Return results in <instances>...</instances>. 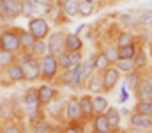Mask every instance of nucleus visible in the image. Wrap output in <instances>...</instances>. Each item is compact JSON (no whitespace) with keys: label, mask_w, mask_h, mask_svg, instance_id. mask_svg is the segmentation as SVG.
Wrapping results in <instances>:
<instances>
[{"label":"nucleus","mask_w":152,"mask_h":133,"mask_svg":"<svg viewBox=\"0 0 152 133\" xmlns=\"http://www.w3.org/2000/svg\"><path fill=\"white\" fill-rule=\"evenodd\" d=\"M18 60L21 62L23 73H25V82L34 84L41 80V64L39 59L32 57V53L28 50H20L18 51Z\"/></svg>","instance_id":"1"},{"label":"nucleus","mask_w":152,"mask_h":133,"mask_svg":"<svg viewBox=\"0 0 152 133\" xmlns=\"http://www.w3.org/2000/svg\"><path fill=\"white\" fill-rule=\"evenodd\" d=\"M39 64H41V82H50L53 84L60 73V66H58V60H57V55L53 53H44L41 59H39Z\"/></svg>","instance_id":"2"},{"label":"nucleus","mask_w":152,"mask_h":133,"mask_svg":"<svg viewBox=\"0 0 152 133\" xmlns=\"http://www.w3.org/2000/svg\"><path fill=\"white\" fill-rule=\"evenodd\" d=\"M44 115L55 123V124H66V99H62L60 96H57L55 99L48 101L46 105H42Z\"/></svg>","instance_id":"3"},{"label":"nucleus","mask_w":152,"mask_h":133,"mask_svg":"<svg viewBox=\"0 0 152 133\" xmlns=\"http://www.w3.org/2000/svg\"><path fill=\"white\" fill-rule=\"evenodd\" d=\"M0 50L12 51V53H18L21 50L20 29L18 27H7V29L0 30Z\"/></svg>","instance_id":"4"},{"label":"nucleus","mask_w":152,"mask_h":133,"mask_svg":"<svg viewBox=\"0 0 152 133\" xmlns=\"http://www.w3.org/2000/svg\"><path fill=\"white\" fill-rule=\"evenodd\" d=\"M2 4H4V9H2L0 21L11 23L21 16V0H2Z\"/></svg>","instance_id":"5"},{"label":"nucleus","mask_w":152,"mask_h":133,"mask_svg":"<svg viewBox=\"0 0 152 133\" xmlns=\"http://www.w3.org/2000/svg\"><path fill=\"white\" fill-rule=\"evenodd\" d=\"M28 30L36 36V39H46L48 34L51 32V25L42 16H34L28 20Z\"/></svg>","instance_id":"6"},{"label":"nucleus","mask_w":152,"mask_h":133,"mask_svg":"<svg viewBox=\"0 0 152 133\" xmlns=\"http://www.w3.org/2000/svg\"><path fill=\"white\" fill-rule=\"evenodd\" d=\"M66 36H67V32H66L64 29H62V30L50 32V34H48V39H46V43H48V51L53 53V55L62 53V51L66 50Z\"/></svg>","instance_id":"7"},{"label":"nucleus","mask_w":152,"mask_h":133,"mask_svg":"<svg viewBox=\"0 0 152 133\" xmlns=\"http://www.w3.org/2000/svg\"><path fill=\"white\" fill-rule=\"evenodd\" d=\"M120 80V71L115 64H110L106 69H103V92L110 94Z\"/></svg>","instance_id":"8"},{"label":"nucleus","mask_w":152,"mask_h":133,"mask_svg":"<svg viewBox=\"0 0 152 133\" xmlns=\"http://www.w3.org/2000/svg\"><path fill=\"white\" fill-rule=\"evenodd\" d=\"M80 108H81V119L88 124L94 119V115H96V110H94V96L90 92L80 96Z\"/></svg>","instance_id":"9"},{"label":"nucleus","mask_w":152,"mask_h":133,"mask_svg":"<svg viewBox=\"0 0 152 133\" xmlns=\"http://www.w3.org/2000/svg\"><path fill=\"white\" fill-rule=\"evenodd\" d=\"M129 124L134 130H152V117L145 114H138V112H131L129 114Z\"/></svg>","instance_id":"10"},{"label":"nucleus","mask_w":152,"mask_h":133,"mask_svg":"<svg viewBox=\"0 0 152 133\" xmlns=\"http://www.w3.org/2000/svg\"><path fill=\"white\" fill-rule=\"evenodd\" d=\"M76 119H81L80 98L78 96H69L66 99V123L67 121H76Z\"/></svg>","instance_id":"11"},{"label":"nucleus","mask_w":152,"mask_h":133,"mask_svg":"<svg viewBox=\"0 0 152 133\" xmlns=\"http://www.w3.org/2000/svg\"><path fill=\"white\" fill-rule=\"evenodd\" d=\"M136 101H152V84L147 80V76H142L140 84L133 90Z\"/></svg>","instance_id":"12"},{"label":"nucleus","mask_w":152,"mask_h":133,"mask_svg":"<svg viewBox=\"0 0 152 133\" xmlns=\"http://www.w3.org/2000/svg\"><path fill=\"white\" fill-rule=\"evenodd\" d=\"M37 92H39V98H41V103L42 105H46L48 101H51L57 96H60V90L55 87L53 84H50V82H44L42 85H39Z\"/></svg>","instance_id":"13"},{"label":"nucleus","mask_w":152,"mask_h":133,"mask_svg":"<svg viewBox=\"0 0 152 133\" xmlns=\"http://www.w3.org/2000/svg\"><path fill=\"white\" fill-rule=\"evenodd\" d=\"M85 89L90 94H104L103 92V71H94L90 75V78L87 80Z\"/></svg>","instance_id":"14"},{"label":"nucleus","mask_w":152,"mask_h":133,"mask_svg":"<svg viewBox=\"0 0 152 133\" xmlns=\"http://www.w3.org/2000/svg\"><path fill=\"white\" fill-rule=\"evenodd\" d=\"M5 73H7V76L12 80V84L25 82V73H23V68H21V62H20V60H14L11 66H7V68H5Z\"/></svg>","instance_id":"15"},{"label":"nucleus","mask_w":152,"mask_h":133,"mask_svg":"<svg viewBox=\"0 0 152 133\" xmlns=\"http://www.w3.org/2000/svg\"><path fill=\"white\" fill-rule=\"evenodd\" d=\"M90 124H92V130L96 133H112L110 123H108V119H106L104 114H96L94 119L90 121Z\"/></svg>","instance_id":"16"},{"label":"nucleus","mask_w":152,"mask_h":133,"mask_svg":"<svg viewBox=\"0 0 152 133\" xmlns=\"http://www.w3.org/2000/svg\"><path fill=\"white\" fill-rule=\"evenodd\" d=\"M104 115H106V119H108V123H110L112 132H118V128H120V119H122L120 110L115 108V107H108L106 112H104Z\"/></svg>","instance_id":"17"},{"label":"nucleus","mask_w":152,"mask_h":133,"mask_svg":"<svg viewBox=\"0 0 152 133\" xmlns=\"http://www.w3.org/2000/svg\"><path fill=\"white\" fill-rule=\"evenodd\" d=\"M83 37L81 36H78L76 32H69L67 36H66V50L67 51H78V50H83Z\"/></svg>","instance_id":"18"},{"label":"nucleus","mask_w":152,"mask_h":133,"mask_svg":"<svg viewBox=\"0 0 152 133\" xmlns=\"http://www.w3.org/2000/svg\"><path fill=\"white\" fill-rule=\"evenodd\" d=\"M94 71H96V55L83 57V60H81V76H83L85 84H87V80L90 78V75Z\"/></svg>","instance_id":"19"},{"label":"nucleus","mask_w":152,"mask_h":133,"mask_svg":"<svg viewBox=\"0 0 152 133\" xmlns=\"http://www.w3.org/2000/svg\"><path fill=\"white\" fill-rule=\"evenodd\" d=\"M21 16L23 18H34L37 14V0H21Z\"/></svg>","instance_id":"20"},{"label":"nucleus","mask_w":152,"mask_h":133,"mask_svg":"<svg viewBox=\"0 0 152 133\" xmlns=\"http://www.w3.org/2000/svg\"><path fill=\"white\" fill-rule=\"evenodd\" d=\"M142 71L140 69H133V71H129V73H126V80H124V84H126V87L129 89V92H133L136 85L140 84V80H142Z\"/></svg>","instance_id":"21"},{"label":"nucleus","mask_w":152,"mask_h":133,"mask_svg":"<svg viewBox=\"0 0 152 133\" xmlns=\"http://www.w3.org/2000/svg\"><path fill=\"white\" fill-rule=\"evenodd\" d=\"M133 43H136V36L133 32H129V30L117 32V36H115V44L117 46H127V44H133Z\"/></svg>","instance_id":"22"},{"label":"nucleus","mask_w":152,"mask_h":133,"mask_svg":"<svg viewBox=\"0 0 152 133\" xmlns=\"http://www.w3.org/2000/svg\"><path fill=\"white\" fill-rule=\"evenodd\" d=\"M85 126H87V123H85L83 119L67 121V123L62 126V132H67V133H83V132H85Z\"/></svg>","instance_id":"23"},{"label":"nucleus","mask_w":152,"mask_h":133,"mask_svg":"<svg viewBox=\"0 0 152 133\" xmlns=\"http://www.w3.org/2000/svg\"><path fill=\"white\" fill-rule=\"evenodd\" d=\"M30 128H32L34 133H51L53 132V123L48 117H42V119H39L37 123H34Z\"/></svg>","instance_id":"24"},{"label":"nucleus","mask_w":152,"mask_h":133,"mask_svg":"<svg viewBox=\"0 0 152 133\" xmlns=\"http://www.w3.org/2000/svg\"><path fill=\"white\" fill-rule=\"evenodd\" d=\"M142 43H133V44H127V46H118V59H134L138 48H140Z\"/></svg>","instance_id":"25"},{"label":"nucleus","mask_w":152,"mask_h":133,"mask_svg":"<svg viewBox=\"0 0 152 133\" xmlns=\"http://www.w3.org/2000/svg\"><path fill=\"white\" fill-rule=\"evenodd\" d=\"M20 43L21 50H30V46L36 43V36L28 29H20Z\"/></svg>","instance_id":"26"},{"label":"nucleus","mask_w":152,"mask_h":133,"mask_svg":"<svg viewBox=\"0 0 152 133\" xmlns=\"http://www.w3.org/2000/svg\"><path fill=\"white\" fill-rule=\"evenodd\" d=\"M28 51L32 53V57L41 59L44 53H48V43H46V39H36V43L30 46Z\"/></svg>","instance_id":"27"},{"label":"nucleus","mask_w":152,"mask_h":133,"mask_svg":"<svg viewBox=\"0 0 152 133\" xmlns=\"http://www.w3.org/2000/svg\"><path fill=\"white\" fill-rule=\"evenodd\" d=\"M108 107H110V103H108L104 94H94V110H96V114H104Z\"/></svg>","instance_id":"28"},{"label":"nucleus","mask_w":152,"mask_h":133,"mask_svg":"<svg viewBox=\"0 0 152 133\" xmlns=\"http://www.w3.org/2000/svg\"><path fill=\"white\" fill-rule=\"evenodd\" d=\"M115 66L118 68L120 73H129V71L136 69V62H134V59H118V60L115 62Z\"/></svg>","instance_id":"29"},{"label":"nucleus","mask_w":152,"mask_h":133,"mask_svg":"<svg viewBox=\"0 0 152 133\" xmlns=\"http://www.w3.org/2000/svg\"><path fill=\"white\" fill-rule=\"evenodd\" d=\"M94 14V4L87 2V0H78V16L87 18Z\"/></svg>","instance_id":"30"},{"label":"nucleus","mask_w":152,"mask_h":133,"mask_svg":"<svg viewBox=\"0 0 152 133\" xmlns=\"http://www.w3.org/2000/svg\"><path fill=\"white\" fill-rule=\"evenodd\" d=\"M136 21L142 27H152V9H142L136 14Z\"/></svg>","instance_id":"31"},{"label":"nucleus","mask_w":152,"mask_h":133,"mask_svg":"<svg viewBox=\"0 0 152 133\" xmlns=\"http://www.w3.org/2000/svg\"><path fill=\"white\" fill-rule=\"evenodd\" d=\"M103 51H104V55L108 57V60H110V64H115L117 60H118V46L113 43H108L104 48H103Z\"/></svg>","instance_id":"32"},{"label":"nucleus","mask_w":152,"mask_h":133,"mask_svg":"<svg viewBox=\"0 0 152 133\" xmlns=\"http://www.w3.org/2000/svg\"><path fill=\"white\" fill-rule=\"evenodd\" d=\"M134 62H136V69H140V71H143L145 68H147V51L143 50V46L140 44V48H138V51H136V55H134Z\"/></svg>","instance_id":"33"},{"label":"nucleus","mask_w":152,"mask_h":133,"mask_svg":"<svg viewBox=\"0 0 152 133\" xmlns=\"http://www.w3.org/2000/svg\"><path fill=\"white\" fill-rule=\"evenodd\" d=\"M14 60H18V53H12V51L0 50V64H2V68H4V69H5L7 66H11Z\"/></svg>","instance_id":"34"},{"label":"nucleus","mask_w":152,"mask_h":133,"mask_svg":"<svg viewBox=\"0 0 152 133\" xmlns=\"http://www.w3.org/2000/svg\"><path fill=\"white\" fill-rule=\"evenodd\" d=\"M133 112L145 114V115H151L152 117V101H136L134 107H133Z\"/></svg>","instance_id":"35"},{"label":"nucleus","mask_w":152,"mask_h":133,"mask_svg":"<svg viewBox=\"0 0 152 133\" xmlns=\"http://www.w3.org/2000/svg\"><path fill=\"white\" fill-rule=\"evenodd\" d=\"M94 55H96V71H103V69H106L110 66V60H108V57L104 55L103 50L94 53Z\"/></svg>","instance_id":"36"},{"label":"nucleus","mask_w":152,"mask_h":133,"mask_svg":"<svg viewBox=\"0 0 152 133\" xmlns=\"http://www.w3.org/2000/svg\"><path fill=\"white\" fill-rule=\"evenodd\" d=\"M57 60H58L60 69H71V68H73L71 59H69V51H67V50H64L62 53H58V55H57Z\"/></svg>","instance_id":"37"},{"label":"nucleus","mask_w":152,"mask_h":133,"mask_svg":"<svg viewBox=\"0 0 152 133\" xmlns=\"http://www.w3.org/2000/svg\"><path fill=\"white\" fill-rule=\"evenodd\" d=\"M62 9H64L66 16H69V18H76V16H78V0H69Z\"/></svg>","instance_id":"38"},{"label":"nucleus","mask_w":152,"mask_h":133,"mask_svg":"<svg viewBox=\"0 0 152 133\" xmlns=\"http://www.w3.org/2000/svg\"><path fill=\"white\" fill-rule=\"evenodd\" d=\"M2 132L4 133H21L23 132V128H21V123H18V121H14V123H5L4 124V128H2Z\"/></svg>","instance_id":"39"},{"label":"nucleus","mask_w":152,"mask_h":133,"mask_svg":"<svg viewBox=\"0 0 152 133\" xmlns=\"http://www.w3.org/2000/svg\"><path fill=\"white\" fill-rule=\"evenodd\" d=\"M69 59H71V64L76 66V64H81L83 60V50H78V51H69Z\"/></svg>","instance_id":"40"},{"label":"nucleus","mask_w":152,"mask_h":133,"mask_svg":"<svg viewBox=\"0 0 152 133\" xmlns=\"http://www.w3.org/2000/svg\"><path fill=\"white\" fill-rule=\"evenodd\" d=\"M0 85H2V87H11V85H14V84H12V80H11V78L7 76L5 69H4V71L0 73Z\"/></svg>","instance_id":"41"},{"label":"nucleus","mask_w":152,"mask_h":133,"mask_svg":"<svg viewBox=\"0 0 152 133\" xmlns=\"http://www.w3.org/2000/svg\"><path fill=\"white\" fill-rule=\"evenodd\" d=\"M127 99H129V89L126 87V84H124V85L120 87V98H118V101H120V103H126Z\"/></svg>","instance_id":"42"},{"label":"nucleus","mask_w":152,"mask_h":133,"mask_svg":"<svg viewBox=\"0 0 152 133\" xmlns=\"http://www.w3.org/2000/svg\"><path fill=\"white\" fill-rule=\"evenodd\" d=\"M67 2H69V0H55V5H57V7H64Z\"/></svg>","instance_id":"43"},{"label":"nucleus","mask_w":152,"mask_h":133,"mask_svg":"<svg viewBox=\"0 0 152 133\" xmlns=\"http://www.w3.org/2000/svg\"><path fill=\"white\" fill-rule=\"evenodd\" d=\"M120 114H122V115H127V117H129V114H131V112H129L127 108H122V110H120Z\"/></svg>","instance_id":"44"},{"label":"nucleus","mask_w":152,"mask_h":133,"mask_svg":"<svg viewBox=\"0 0 152 133\" xmlns=\"http://www.w3.org/2000/svg\"><path fill=\"white\" fill-rule=\"evenodd\" d=\"M147 80H149V82L152 84V73H149V75H147Z\"/></svg>","instance_id":"45"},{"label":"nucleus","mask_w":152,"mask_h":133,"mask_svg":"<svg viewBox=\"0 0 152 133\" xmlns=\"http://www.w3.org/2000/svg\"><path fill=\"white\" fill-rule=\"evenodd\" d=\"M149 57H152V43H151V48H149Z\"/></svg>","instance_id":"46"},{"label":"nucleus","mask_w":152,"mask_h":133,"mask_svg":"<svg viewBox=\"0 0 152 133\" xmlns=\"http://www.w3.org/2000/svg\"><path fill=\"white\" fill-rule=\"evenodd\" d=\"M87 2H90V4H96V2H97V0H87Z\"/></svg>","instance_id":"47"},{"label":"nucleus","mask_w":152,"mask_h":133,"mask_svg":"<svg viewBox=\"0 0 152 133\" xmlns=\"http://www.w3.org/2000/svg\"><path fill=\"white\" fill-rule=\"evenodd\" d=\"M2 71H4V68H2V64H0V73H2Z\"/></svg>","instance_id":"48"},{"label":"nucleus","mask_w":152,"mask_h":133,"mask_svg":"<svg viewBox=\"0 0 152 133\" xmlns=\"http://www.w3.org/2000/svg\"><path fill=\"white\" fill-rule=\"evenodd\" d=\"M110 2H117V0H110Z\"/></svg>","instance_id":"49"}]
</instances>
